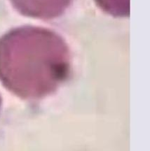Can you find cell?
Returning <instances> with one entry per match:
<instances>
[{
  "label": "cell",
  "instance_id": "cell-4",
  "mask_svg": "<svg viewBox=\"0 0 150 151\" xmlns=\"http://www.w3.org/2000/svg\"><path fill=\"white\" fill-rule=\"evenodd\" d=\"M0 104H1V99H0Z\"/></svg>",
  "mask_w": 150,
  "mask_h": 151
},
{
  "label": "cell",
  "instance_id": "cell-3",
  "mask_svg": "<svg viewBox=\"0 0 150 151\" xmlns=\"http://www.w3.org/2000/svg\"><path fill=\"white\" fill-rule=\"evenodd\" d=\"M100 6L109 14L126 17L130 13L129 0H97Z\"/></svg>",
  "mask_w": 150,
  "mask_h": 151
},
{
  "label": "cell",
  "instance_id": "cell-1",
  "mask_svg": "<svg viewBox=\"0 0 150 151\" xmlns=\"http://www.w3.org/2000/svg\"><path fill=\"white\" fill-rule=\"evenodd\" d=\"M70 70L69 48L50 29L25 26L0 38V81L19 97L38 99L52 93Z\"/></svg>",
  "mask_w": 150,
  "mask_h": 151
},
{
  "label": "cell",
  "instance_id": "cell-2",
  "mask_svg": "<svg viewBox=\"0 0 150 151\" xmlns=\"http://www.w3.org/2000/svg\"><path fill=\"white\" fill-rule=\"evenodd\" d=\"M15 9L25 16L53 19L62 15L71 0H11Z\"/></svg>",
  "mask_w": 150,
  "mask_h": 151
}]
</instances>
